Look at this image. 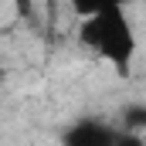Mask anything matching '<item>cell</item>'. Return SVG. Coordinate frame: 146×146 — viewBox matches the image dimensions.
I'll return each instance as SVG.
<instances>
[{"label": "cell", "instance_id": "cell-3", "mask_svg": "<svg viewBox=\"0 0 146 146\" xmlns=\"http://www.w3.org/2000/svg\"><path fill=\"white\" fill-rule=\"evenodd\" d=\"M122 133L146 136V106H126V112H122Z\"/></svg>", "mask_w": 146, "mask_h": 146}, {"label": "cell", "instance_id": "cell-2", "mask_svg": "<svg viewBox=\"0 0 146 146\" xmlns=\"http://www.w3.org/2000/svg\"><path fill=\"white\" fill-rule=\"evenodd\" d=\"M115 139H119V129L99 115L75 119L61 133V146H115Z\"/></svg>", "mask_w": 146, "mask_h": 146}, {"label": "cell", "instance_id": "cell-4", "mask_svg": "<svg viewBox=\"0 0 146 146\" xmlns=\"http://www.w3.org/2000/svg\"><path fill=\"white\" fill-rule=\"evenodd\" d=\"M115 146H146V136H136V133H122L119 129V139Z\"/></svg>", "mask_w": 146, "mask_h": 146}, {"label": "cell", "instance_id": "cell-1", "mask_svg": "<svg viewBox=\"0 0 146 146\" xmlns=\"http://www.w3.org/2000/svg\"><path fill=\"white\" fill-rule=\"evenodd\" d=\"M78 44L92 51L95 58H102L119 75H129L136 61V48H139L136 27L122 3H95V10L82 17L78 24Z\"/></svg>", "mask_w": 146, "mask_h": 146}]
</instances>
